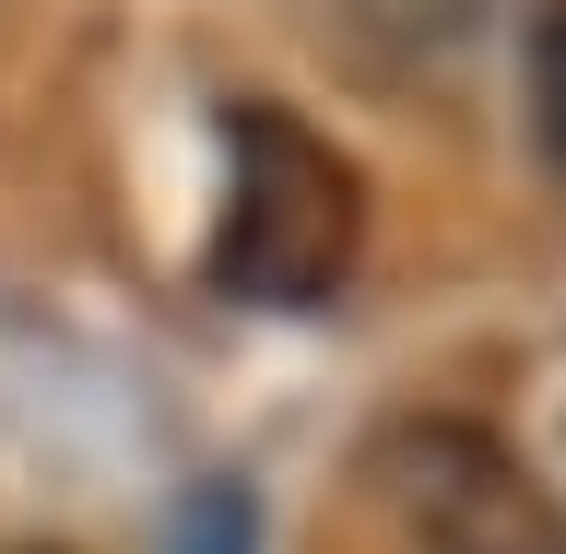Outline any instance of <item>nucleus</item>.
I'll return each mask as SVG.
<instances>
[{"label": "nucleus", "mask_w": 566, "mask_h": 554, "mask_svg": "<svg viewBox=\"0 0 566 554\" xmlns=\"http://www.w3.org/2000/svg\"><path fill=\"white\" fill-rule=\"evenodd\" d=\"M531 142L566 166V0L531 24Z\"/></svg>", "instance_id": "7ed1b4c3"}, {"label": "nucleus", "mask_w": 566, "mask_h": 554, "mask_svg": "<svg viewBox=\"0 0 566 554\" xmlns=\"http://www.w3.org/2000/svg\"><path fill=\"white\" fill-rule=\"evenodd\" d=\"M378 484L424 554H566V495L472 414H401L378 437Z\"/></svg>", "instance_id": "f03ea898"}, {"label": "nucleus", "mask_w": 566, "mask_h": 554, "mask_svg": "<svg viewBox=\"0 0 566 554\" xmlns=\"http://www.w3.org/2000/svg\"><path fill=\"white\" fill-rule=\"evenodd\" d=\"M177 554H248V508L224 484H201L189 508H177Z\"/></svg>", "instance_id": "20e7f679"}, {"label": "nucleus", "mask_w": 566, "mask_h": 554, "mask_svg": "<svg viewBox=\"0 0 566 554\" xmlns=\"http://www.w3.org/2000/svg\"><path fill=\"white\" fill-rule=\"evenodd\" d=\"M366 248V177L295 106H224V212L201 272L237 307H318Z\"/></svg>", "instance_id": "f257e3e1"}]
</instances>
